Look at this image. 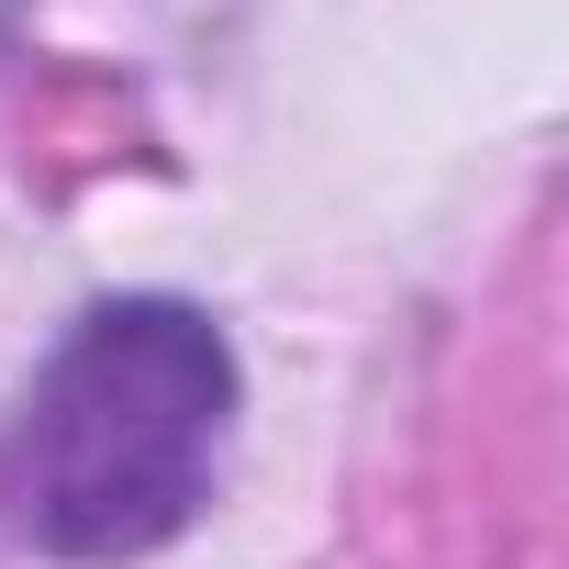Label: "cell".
Masks as SVG:
<instances>
[{"label":"cell","instance_id":"6da1fadb","mask_svg":"<svg viewBox=\"0 0 569 569\" xmlns=\"http://www.w3.org/2000/svg\"><path fill=\"white\" fill-rule=\"evenodd\" d=\"M234 436V347L179 291L90 302L0 425V525L46 558L123 569L201 525Z\"/></svg>","mask_w":569,"mask_h":569}]
</instances>
